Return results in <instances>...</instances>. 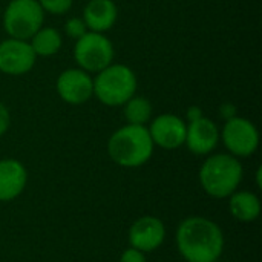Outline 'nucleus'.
Segmentation results:
<instances>
[{"instance_id": "obj_13", "label": "nucleus", "mask_w": 262, "mask_h": 262, "mask_svg": "<svg viewBox=\"0 0 262 262\" xmlns=\"http://www.w3.org/2000/svg\"><path fill=\"white\" fill-rule=\"evenodd\" d=\"M28 183L26 167L12 158L0 160V201L8 203L20 196Z\"/></svg>"}, {"instance_id": "obj_3", "label": "nucleus", "mask_w": 262, "mask_h": 262, "mask_svg": "<svg viewBox=\"0 0 262 262\" xmlns=\"http://www.w3.org/2000/svg\"><path fill=\"white\" fill-rule=\"evenodd\" d=\"M244 177L241 161L230 154L210 155L200 169L203 190L216 200L229 198L238 190Z\"/></svg>"}, {"instance_id": "obj_19", "label": "nucleus", "mask_w": 262, "mask_h": 262, "mask_svg": "<svg viewBox=\"0 0 262 262\" xmlns=\"http://www.w3.org/2000/svg\"><path fill=\"white\" fill-rule=\"evenodd\" d=\"M64 31L66 34L74 38V40H78L80 37H83L89 29L86 26V23L83 21V18H78V17H72L66 21L64 25Z\"/></svg>"}, {"instance_id": "obj_10", "label": "nucleus", "mask_w": 262, "mask_h": 262, "mask_svg": "<svg viewBox=\"0 0 262 262\" xmlns=\"http://www.w3.org/2000/svg\"><path fill=\"white\" fill-rule=\"evenodd\" d=\"M147 130L150 134L154 146L166 150H173L184 144L187 124L183 118L173 114H163L154 118Z\"/></svg>"}, {"instance_id": "obj_12", "label": "nucleus", "mask_w": 262, "mask_h": 262, "mask_svg": "<svg viewBox=\"0 0 262 262\" xmlns=\"http://www.w3.org/2000/svg\"><path fill=\"white\" fill-rule=\"evenodd\" d=\"M218 141L220 130L210 118L200 117L193 121H189L184 144L192 154L209 155L218 146Z\"/></svg>"}, {"instance_id": "obj_18", "label": "nucleus", "mask_w": 262, "mask_h": 262, "mask_svg": "<svg viewBox=\"0 0 262 262\" xmlns=\"http://www.w3.org/2000/svg\"><path fill=\"white\" fill-rule=\"evenodd\" d=\"M74 0H38L41 9L45 12L54 14V15H63L72 8Z\"/></svg>"}, {"instance_id": "obj_8", "label": "nucleus", "mask_w": 262, "mask_h": 262, "mask_svg": "<svg viewBox=\"0 0 262 262\" xmlns=\"http://www.w3.org/2000/svg\"><path fill=\"white\" fill-rule=\"evenodd\" d=\"M37 55L28 40L6 38L0 41V72L6 75H23L35 64Z\"/></svg>"}, {"instance_id": "obj_21", "label": "nucleus", "mask_w": 262, "mask_h": 262, "mask_svg": "<svg viewBox=\"0 0 262 262\" xmlns=\"http://www.w3.org/2000/svg\"><path fill=\"white\" fill-rule=\"evenodd\" d=\"M9 124H11L9 111H8V107L0 101V137L6 134V130L9 129Z\"/></svg>"}, {"instance_id": "obj_2", "label": "nucleus", "mask_w": 262, "mask_h": 262, "mask_svg": "<svg viewBox=\"0 0 262 262\" xmlns=\"http://www.w3.org/2000/svg\"><path fill=\"white\" fill-rule=\"evenodd\" d=\"M154 141L146 126L126 124L115 130L107 141L111 160L127 169L146 164L154 154Z\"/></svg>"}, {"instance_id": "obj_6", "label": "nucleus", "mask_w": 262, "mask_h": 262, "mask_svg": "<svg viewBox=\"0 0 262 262\" xmlns=\"http://www.w3.org/2000/svg\"><path fill=\"white\" fill-rule=\"evenodd\" d=\"M74 58L80 69L88 74H97L114 61V45L101 32L88 31L75 40Z\"/></svg>"}, {"instance_id": "obj_14", "label": "nucleus", "mask_w": 262, "mask_h": 262, "mask_svg": "<svg viewBox=\"0 0 262 262\" xmlns=\"http://www.w3.org/2000/svg\"><path fill=\"white\" fill-rule=\"evenodd\" d=\"M118 17V9L114 0H89L83 11V21L92 32L109 31Z\"/></svg>"}, {"instance_id": "obj_16", "label": "nucleus", "mask_w": 262, "mask_h": 262, "mask_svg": "<svg viewBox=\"0 0 262 262\" xmlns=\"http://www.w3.org/2000/svg\"><path fill=\"white\" fill-rule=\"evenodd\" d=\"M29 45L32 48V51L35 52V55L38 57H51L54 54H57L61 48V34L54 29V28H40L31 38H29Z\"/></svg>"}, {"instance_id": "obj_1", "label": "nucleus", "mask_w": 262, "mask_h": 262, "mask_svg": "<svg viewBox=\"0 0 262 262\" xmlns=\"http://www.w3.org/2000/svg\"><path fill=\"white\" fill-rule=\"evenodd\" d=\"M175 241L186 262H216L224 252L221 227L204 216H189L181 221Z\"/></svg>"}, {"instance_id": "obj_22", "label": "nucleus", "mask_w": 262, "mask_h": 262, "mask_svg": "<svg viewBox=\"0 0 262 262\" xmlns=\"http://www.w3.org/2000/svg\"><path fill=\"white\" fill-rule=\"evenodd\" d=\"M236 109H235V106L233 104H223L221 106V117L223 118H226V121L227 120H230V118H233V117H236V112H235Z\"/></svg>"}, {"instance_id": "obj_20", "label": "nucleus", "mask_w": 262, "mask_h": 262, "mask_svg": "<svg viewBox=\"0 0 262 262\" xmlns=\"http://www.w3.org/2000/svg\"><path fill=\"white\" fill-rule=\"evenodd\" d=\"M120 262H147L146 261V256L143 252L134 249V247H129L126 249L121 256H120Z\"/></svg>"}, {"instance_id": "obj_4", "label": "nucleus", "mask_w": 262, "mask_h": 262, "mask_svg": "<svg viewBox=\"0 0 262 262\" xmlns=\"http://www.w3.org/2000/svg\"><path fill=\"white\" fill-rule=\"evenodd\" d=\"M92 81L94 95L106 106H123L137 92L135 72L126 64L111 63Z\"/></svg>"}, {"instance_id": "obj_9", "label": "nucleus", "mask_w": 262, "mask_h": 262, "mask_svg": "<svg viewBox=\"0 0 262 262\" xmlns=\"http://www.w3.org/2000/svg\"><path fill=\"white\" fill-rule=\"evenodd\" d=\"M130 247L149 253L160 249L166 239V227L164 223L152 215H146L138 218L129 229L127 233Z\"/></svg>"}, {"instance_id": "obj_24", "label": "nucleus", "mask_w": 262, "mask_h": 262, "mask_svg": "<svg viewBox=\"0 0 262 262\" xmlns=\"http://www.w3.org/2000/svg\"><path fill=\"white\" fill-rule=\"evenodd\" d=\"M261 173H262V170H261V167H259V169L256 170V183H258V187H262Z\"/></svg>"}, {"instance_id": "obj_7", "label": "nucleus", "mask_w": 262, "mask_h": 262, "mask_svg": "<svg viewBox=\"0 0 262 262\" xmlns=\"http://www.w3.org/2000/svg\"><path fill=\"white\" fill-rule=\"evenodd\" d=\"M220 138L223 140L230 155L236 158L253 155L259 146V132L256 126L250 120L238 115L226 121Z\"/></svg>"}, {"instance_id": "obj_23", "label": "nucleus", "mask_w": 262, "mask_h": 262, "mask_svg": "<svg viewBox=\"0 0 262 262\" xmlns=\"http://www.w3.org/2000/svg\"><path fill=\"white\" fill-rule=\"evenodd\" d=\"M200 117H203V112H201L200 107H190V109L187 111V118H189V121H193V120H196V118H200Z\"/></svg>"}, {"instance_id": "obj_17", "label": "nucleus", "mask_w": 262, "mask_h": 262, "mask_svg": "<svg viewBox=\"0 0 262 262\" xmlns=\"http://www.w3.org/2000/svg\"><path fill=\"white\" fill-rule=\"evenodd\" d=\"M123 106H124V118L127 120V124L144 126L146 123H149L152 117V104L146 97L134 95Z\"/></svg>"}, {"instance_id": "obj_5", "label": "nucleus", "mask_w": 262, "mask_h": 262, "mask_svg": "<svg viewBox=\"0 0 262 262\" xmlns=\"http://www.w3.org/2000/svg\"><path fill=\"white\" fill-rule=\"evenodd\" d=\"M45 11L38 0H11L3 14V28L11 38L29 40L43 25Z\"/></svg>"}, {"instance_id": "obj_11", "label": "nucleus", "mask_w": 262, "mask_h": 262, "mask_svg": "<svg viewBox=\"0 0 262 262\" xmlns=\"http://www.w3.org/2000/svg\"><path fill=\"white\" fill-rule=\"evenodd\" d=\"M57 92L64 103L83 104L94 95V81L80 68L66 69L57 78Z\"/></svg>"}, {"instance_id": "obj_15", "label": "nucleus", "mask_w": 262, "mask_h": 262, "mask_svg": "<svg viewBox=\"0 0 262 262\" xmlns=\"http://www.w3.org/2000/svg\"><path fill=\"white\" fill-rule=\"evenodd\" d=\"M229 209L235 220L243 223H252L261 215L259 198L249 190H236L229 196Z\"/></svg>"}]
</instances>
